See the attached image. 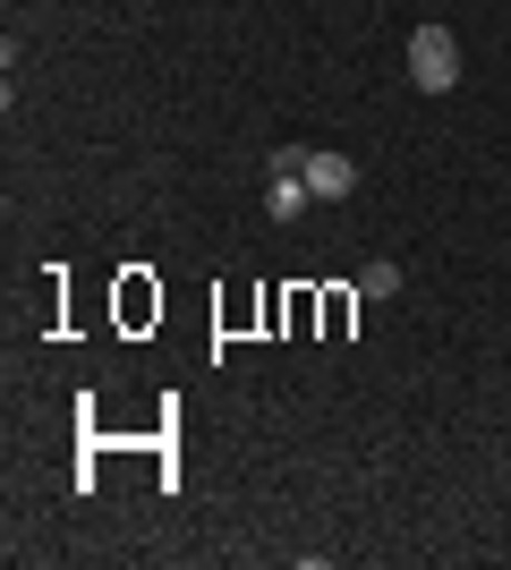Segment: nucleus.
<instances>
[{"label": "nucleus", "mask_w": 511, "mask_h": 570, "mask_svg": "<svg viewBox=\"0 0 511 570\" xmlns=\"http://www.w3.org/2000/svg\"><path fill=\"white\" fill-rule=\"evenodd\" d=\"M410 86L417 95H452L461 86V35L452 26H417L410 35Z\"/></svg>", "instance_id": "nucleus-1"}, {"label": "nucleus", "mask_w": 511, "mask_h": 570, "mask_svg": "<svg viewBox=\"0 0 511 570\" xmlns=\"http://www.w3.org/2000/svg\"><path fill=\"white\" fill-rule=\"evenodd\" d=\"M307 205H316V188H307L298 145H291V154H273V163H265V214H273V222H298Z\"/></svg>", "instance_id": "nucleus-2"}, {"label": "nucleus", "mask_w": 511, "mask_h": 570, "mask_svg": "<svg viewBox=\"0 0 511 570\" xmlns=\"http://www.w3.org/2000/svg\"><path fill=\"white\" fill-rule=\"evenodd\" d=\"M298 170H307L316 196H350L358 188V163H350V154H324V145H298Z\"/></svg>", "instance_id": "nucleus-3"}, {"label": "nucleus", "mask_w": 511, "mask_h": 570, "mask_svg": "<svg viewBox=\"0 0 511 570\" xmlns=\"http://www.w3.org/2000/svg\"><path fill=\"white\" fill-rule=\"evenodd\" d=\"M358 298H401V264H366V273H358Z\"/></svg>", "instance_id": "nucleus-4"}, {"label": "nucleus", "mask_w": 511, "mask_h": 570, "mask_svg": "<svg viewBox=\"0 0 511 570\" xmlns=\"http://www.w3.org/2000/svg\"><path fill=\"white\" fill-rule=\"evenodd\" d=\"M350 298H358V289H333V298H324V333H333V341L350 333Z\"/></svg>", "instance_id": "nucleus-5"}]
</instances>
